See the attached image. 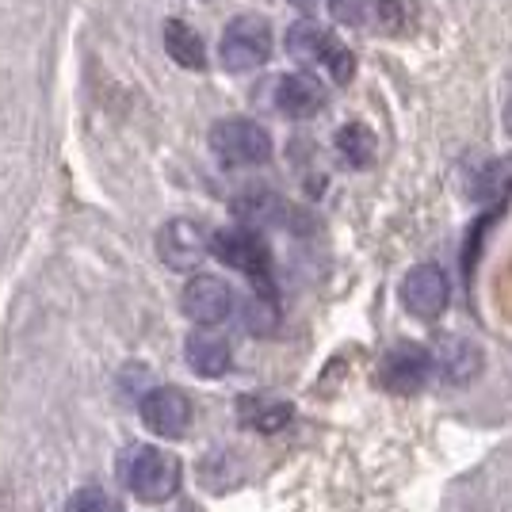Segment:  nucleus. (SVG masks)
<instances>
[{"instance_id": "f257e3e1", "label": "nucleus", "mask_w": 512, "mask_h": 512, "mask_svg": "<svg viewBox=\"0 0 512 512\" xmlns=\"http://www.w3.org/2000/svg\"><path fill=\"white\" fill-rule=\"evenodd\" d=\"M123 482L138 501L161 505L180 490V459L165 448H150V444L130 448L123 459Z\"/></svg>"}, {"instance_id": "f03ea898", "label": "nucleus", "mask_w": 512, "mask_h": 512, "mask_svg": "<svg viewBox=\"0 0 512 512\" xmlns=\"http://www.w3.org/2000/svg\"><path fill=\"white\" fill-rule=\"evenodd\" d=\"M287 54L302 65H325L337 85H348L352 73H356V58L337 43L333 31H325L314 20H299L287 31Z\"/></svg>"}, {"instance_id": "7ed1b4c3", "label": "nucleus", "mask_w": 512, "mask_h": 512, "mask_svg": "<svg viewBox=\"0 0 512 512\" xmlns=\"http://www.w3.org/2000/svg\"><path fill=\"white\" fill-rule=\"evenodd\" d=\"M211 150L230 169H253L272 157V134L253 119H222L211 127Z\"/></svg>"}, {"instance_id": "20e7f679", "label": "nucleus", "mask_w": 512, "mask_h": 512, "mask_svg": "<svg viewBox=\"0 0 512 512\" xmlns=\"http://www.w3.org/2000/svg\"><path fill=\"white\" fill-rule=\"evenodd\" d=\"M222 65L230 73H245V69H256V65L268 62L272 54V27L260 16H237L226 31H222Z\"/></svg>"}, {"instance_id": "39448f33", "label": "nucleus", "mask_w": 512, "mask_h": 512, "mask_svg": "<svg viewBox=\"0 0 512 512\" xmlns=\"http://www.w3.org/2000/svg\"><path fill=\"white\" fill-rule=\"evenodd\" d=\"M211 253L245 276L268 283V268H272V253L264 245V237L256 234L253 226H230V230H218L211 234Z\"/></svg>"}, {"instance_id": "423d86ee", "label": "nucleus", "mask_w": 512, "mask_h": 512, "mask_svg": "<svg viewBox=\"0 0 512 512\" xmlns=\"http://www.w3.org/2000/svg\"><path fill=\"white\" fill-rule=\"evenodd\" d=\"M138 413H142V425L161 440H176L192 428V398L180 386H153L142 398Z\"/></svg>"}, {"instance_id": "0eeeda50", "label": "nucleus", "mask_w": 512, "mask_h": 512, "mask_svg": "<svg viewBox=\"0 0 512 512\" xmlns=\"http://www.w3.org/2000/svg\"><path fill=\"white\" fill-rule=\"evenodd\" d=\"M402 302L413 318H440L451 302V279L444 268L436 264H417L409 268L406 279H402Z\"/></svg>"}, {"instance_id": "6e6552de", "label": "nucleus", "mask_w": 512, "mask_h": 512, "mask_svg": "<svg viewBox=\"0 0 512 512\" xmlns=\"http://www.w3.org/2000/svg\"><path fill=\"white\" fill-rule=\"evenodd\" d=\"M157 253L172 272H192L195 264L211 253V234L192 218H172L157 234Z\"/></svg>"}, {"instance_id": "1a4fd4ad", "label": "nucleus", "mask_w": 512, "mask_h": 512, "mask_svg": "<svg viewBox=\"0 0 512 512\" xmlns=\"http://www.w3.org/2000/svg\"><path fill=\"white\" fill-rule=\"evenodd\" d=\"M432 379V352L425 344H394L379 363V383L394 394H417Z\"/></svg>"}, {"instance_id": "9d476101", "label": "nucleus", "mask_w": 512, "mask_h": 512, "mask_svg": "<svg viewBox=\"0 0 512 512\" xmlns=\"http://www.w3.org/2000/svg\"><path fill=\"white\" fill-rule=\"evenodd\" d=\"M180 306L184 314L195 321V325H218L234 314V291L230 283L218 276H195L188 279L184 295H180Z\"/></svg>"}, {"instance_id": "9b49d317", "label": "nucleus", "mask_w": 512, "mask_h": 512, "mask_svg": "<svg viewBox=\"0 0 512 512\" xmlns=\"http://www.w3.org/2000/svg\"><path fill=\"white\" fill-rule=\"evenodd\" d=\"M432 352V371L440 379H448L451 386H467L482 375L486 356H482V344H474L470 337H444Z\"/></svg>"}, {"instance_id": "f8f14e48", "label": "nucleus", "mask_w": 512, "mask_h": 512, "mask_svg": "<svg viewBox=\"0 0 512 512\" xmlns=\"http://www.w3.org/2000/svg\"><path fill=\"white\" fill-rule=\"evenodd\" d=\"M276 107L291 119H310L325 107V85L310 73H291L276 85Z\"/></svg>"}, {"instance_id": "ddd939ff", "label": "nucleus", "mask_w": 512, "mask_h": 512, "mask_svg": "<svg viewBox=\"0 0 512 512\" xmlns=\"http://www.w3.org/2000/svg\"><path fill=\"white\" fill-rule=\"evenodd\" d=\"M184 360H188V367H192L195 375L218 379V375L230 371L234 352H230V344L222 341V337H214V333H192L184 341Z\"/></svg>"}, {"instance_id": "4468645a", "label": "nucleus", "mask_w": 512, "mask_h": 512, "mask_svg": "<svg viewBox=\"0 0 512 512\" xmlns=\"http://www.w3.org/2000/svg\"><path fill=\"white\" fill-rule=\"evenodd\" d=\"M234 214L245 226H276V222H287L291 207H283V199L264 188H249L234 199Z\"/></svg>"}, {"instance_id": "2eb2a0df", "label": "nucleus", "mask_w": 512, "mask_h": 512, "mask_svg": "<svg viewBox=\"0 0 512 512\" xmlns=\"http://www.w3.org/2000/svg\"><path fill=\"white\" fill-rule=\"evenodd\" d=\"M237 417H241V425L256 428V432H279V428L291 425L295 409H291V402H279V398H241Z\"/></svg>"}, {"instance_id": "dca6fc26", "label": "nucleus", "mask_w": 512, "mask_h": 512, "mask_svg": "<svg viewBox=\"0 0 512 512\" xmlns=\"http://www.w3.org/2000/svg\"><path fill=\"white\" fill-rule=\"evenodd\" d=\"M165 50H169L172 62L184 65V69H203L207 65V46L184 20L165 23Z\"/></svg>"}, {"instance_id": "f3484780", "label": "nucleus", "mask_w": 512, "mask_h": 512, "mask_svg": "<svg viewBox=\"0 0 512 512\" xmlns=\"http://www.w3.org/2000/svg\"><path fill=\"white\" fill-rule=\"evenodd\" d=\"M337 153L348 169H367L375 161V134L363 123H348L337 130Z\"/></svg>"}, {"instance_id": "a211bd4d", "label": "nucleus", "mask_w": 512, "mask_h": 512, "mask_svg": "<svg viewBox=\"0 0 512 512\" xmlns=\"http://www.w3.org/2000/svg\"><path fill=\"white\" fill-rule=\"evenodd\" d=\"M509 192H512V157L482 165L478 176H474V184H470V195H474V199H501V195H509Z\"/></svg>"}, {"instance_id": "6ab92c4d", "label": "nucleus", "mask_w": 512, "mask_h": 512, "mask_svg": "<svg viewBox=\"0 0 512 512\" xmlns=\"http://www.w3.org/2000/svg\"><path fill=\"white\" fill-rule=\"evenodd\" d=\"M241 321H245V329H249V333H256V337L276 333V325H279L276 302L268 299V295H253V299L241 306Z\"/></svg>"}, {"instance_id": "aec40b11", "label": "nucleus", "mask_w": 512, "mask_h": 512, "mask_svg": "<svg viewBox=\"0 0 512 512\" xmlns=\"http://www.w3.org/2000/svg\"><path fill=\"white\" fill-rule=\"evenodd\" d=\"M65 512H119V505L107 497L104 490H96V486H85V490H77L69 497V505Z\"/></svg>"}, {"instance_id": "412c9836", "label": "nucleus", "mask_w": 512, "mask_h": 512, "mask_svg": "<svg viewBox=\"0 0 512 512\" xmlns=\"http://www.w3.org/2000/svg\"><path fill=\"white\" fill-rule=\"evenodd\" d=\"M329 12L337 23H348V27H360L363 23V0H329Z\"/></svg>"}, {"instance_id": "4be33fe9", "label": "nucleus", "mask_w": 512, "mask_h": 512, "mask_svg": "<svg viewBox=\"0 0 512 512\" xmlns=\"http://www.w3.org/2000/svg\"><path fill=\"white\" fill-rule=\"evenodd\" d=\"M375 8H379V23H383V27H390V31H398V27H402V20H398V16H402V8H406L402 0H379Z\"/></svg>"}, {"instance_id": "5701e85b", "label": "nucleus", "mask_w": 512, "mask_h": 512, "mask_svg": "<svg viewBox=\"0 0 512 512\" xmlns=\"http://www.w3.org/2000/svg\"><path fill=\"white\" fill-rule=\"evenodd\" d=\"M291 4H295V8H314L318 0H291Z\"/></svg>"}, {"instance_id": "b1692460", "label": "nucleus", "mask_w": 512, "mask_h": 512, "mask_svg": "<svg viewBox=\"0 0 512 512\" xmlns=\"http://www.w3.org/2000/svg\"><path fill=\"white\" fill-rule=\"evenodd\" d=\"M505 119H509V130H512V100H509V111H505Z\"/></svg>"}]
</instances>
